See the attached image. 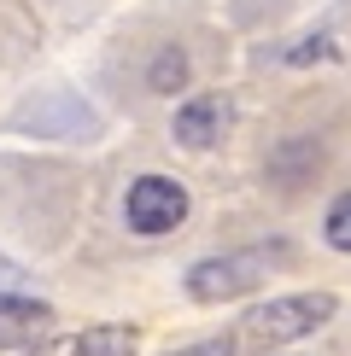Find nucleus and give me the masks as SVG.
Segmentation results:
<instances>
[{"label":"nucleus","instance_id":"nucleus-1","mask_svg":"<svg viewBox=\"0 0 351 356\" xmlns=\"http://www.w3.org/2000/svg\"><path fill=\"white\" fill-rule=\"evenodd\" d=\"M334 309H340L334 292H287V298H270V304L246 309L228 345L234 350H281L292 339L316 333L322 321H334Z\"/></svg>","mask_w":351,"mask_h":356},{"label":"nucleus","instance_id":"nucleus-2","mask_svg":"<svg viewBox=\"0 0 351 356\" xmlns=\"http://www.w3.org/2000/svg\"><path fill=\"white\" fill-rule=\"evenodd\" d=\"M287 257H292L287 240L246 245V251H228V257H199L194 269H187V298H194V304H228V298H246V292H258Z\"/></svg>","mask_w":351,"mask_h":356},{"label":"nucleus","instance_id":"nucleus-3","mask_svg":"<svg viewBox=\"0 0 351 356\" xmlns=\"http://www.w3.org/2000/svg\"><path fill=\"white\" fill-rule=\"evenodd\" d=\"M123 222H129V234H141V240L176 234L187 222V187L170 181V175H141V181H129Z\"/></svg>","mask_w":351,"mask_h":356},{"label":"nucleus","instance_id":"nucleus-4","mask_svg":"<svg viewBox=\"0 0 351 356\" xmlns=\"http://www.w3.org/2000/svg\"><path fill=\"white\" fill-rule=\"evenodd\" d=\"M228 129V99L223 94H199L187 99L182 111H176V140L187 146V152H205V146H217Z\"/></svg>","mask_w":351,"mask_h":356},{"label":"nucleus","instance_id":"nucleus-5","mask_svg":"<svg viewBox=\"0 0 351 356\" xmlns=\"http://www.w3.org/2000/svg\"><path fill=\"white\" fill-rule=\"evenodd\" d=\"M29 356H135V327H82V333H58L47 345H36Z\"/></svg>","mask_w":351,"mask_h":356},{"label":"nucleus","instance_id":"nucleus-6","mask_svg":"<svg viewBox=\"0 0 351 356\" xmlns=\"http://www.w3.org/2000/svg\"><path fill=\"white\" fill-rule=\"evenodd\" d=\"M0 316H12V321H36V327L53 316V304L36 292V280H29L12 257H0Z\"/></svg>","mask_w":351,"mask_h":356},{"label":"nucleus","instance_id":"nucleus-7","mask_svg":"<svg viewBox=\"0 0 351 356\" xmlns=\"http://www.w3.org/2000/svg\"><path fill=\"white\" fill-rule=\"evenodd\" d=\"M146 82H153L158 94H176V88L187 82V53L182 47H164V53L153 58V76H146Z\"/></svg>","mask_w":351,"mask_h":356},{"label":"nucleus","instance_id":"nucleus-8","mask_svg":"<svg viewBox=\"0 0 351 356\" xmlns=\"http://www.w3.org/2000/svg\"><path fill=\"white\" fill-rule=\"evenodd\" d=\"M322 240L351 257V193H340V199L328 204V216H322Z\"/></svg>","mask_w":351,"mask_h":356},{"label":"nucleus","instance_id":"nucleus-9","mask_svg":"<svg viewBox=\"0 0 351 356\" xmlns=\"http://www.w3.org/2000/svg\"><path fill=\"white\" fill-rule=\"evenodd\" d=\"M29 333H36V321H12V316H0V350H6V345H24Z\"/></svg>","mask_w":351,"mask_h":356},{"label":"nucleus","instance_id":"nucleus-10","mask_svg":"<svg viewBox=\"0 0 351 356\" xmlns=\"http://www.w3.org/2000/svg\"><path fill=\"white\" fill-rule=\"evenodd\" d=\"M170 356H234L228 339H205V345H187V350H170Z\"/></svg>","mask_w":351,"mask_h":356}]
</instances>
